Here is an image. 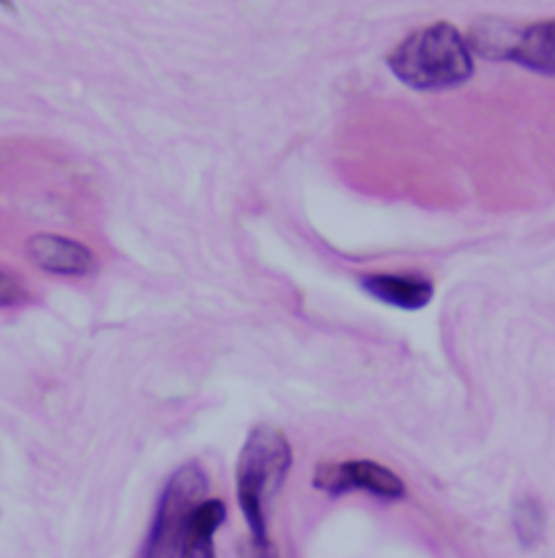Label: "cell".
I'll return each mask as SVG.
<instances>
[{"label":"cell","mask_w":555,"mask_h":558,"mask_svg":"<svg viewBox=\"0 0 555 558\" xmlns=\"http://www.w3.org/2000/svg\"><path fill=\"white\" fill-rule=\"evenodd\" d=\"M293 465V448L274 424H257L239 452L235 468L237 500L250 531V539L268 544L270 509Z\"/></svg>","instance_id":"obj_1"},{"label":"cell","mask_w":555,"mask_h":558,"mask_svg":"<svg viewBox=\"0 0 555 558\" xmlns=\"http://www.w3.org/2000/svg\"><path fill=\"white\" fill-rule=\"evenodd\" d=\"M388 68L412 89H449L471 78L473 59L469 44L447 22L419 28L391 54Z\"/></svg>","instance_id":"obj_2"},{"label":"cell","mask_w":555,"mask_h":558,"mask_svg":"<svg viewBox=\"0 0 555 558\" xmlns=\"http://www.w3.org/2000/svg\"><path fill=\"white\" fill-rule=\"evenodd\" d=\"M209 494V476L198 461L181 465L165 483L139 558H178L196 511Z\"/></svg>","instance_id":"obj_3"},{"label":"cell","mask_w":555,"mask_h":558,"mask_svg":"<svg viewBox=\"0 0 555 558\" xmlns=\"http://www.w3.org/2000/svg\"><path fill=\"white\" fill-rule=\"evenodd\" d=\"M312 485L332 496L347 492H367L384 500H399L406 494L404 481L375 461L323 463L317 468Z\"/></svg>","instance_id":"obj_4"},{"label":"cell","mask_w":555,"mask_h":558,"mask_svg":"<svg viewBox=\"0 0 555 558\" xmlns=\"http://www.w3.org/2000/svg\"><path fill=\"white\" fill-rule=\"evenodd\" d=\"M24 255L37 270L54 277H87L96 270V257L89 246L54 233L30 235L24 244Z\"/></svg>","instance_id":"obj_5"},{"label":"cell","mask_w":555,"mask_h":558,"mask_svg":"<svg viewBox=\"0 0 555 558\" xmlns=\"http://www.w3.org/2000/svg\"><path fill=\"white\" fill-rule=\"evenodd\" d=\"M499 57L541 74H555V20L521 28L513 39L504 41Z\"/></svg>","instance_id":"obj_6"},{"label":"cell","mask_w":555,"mask_h":558,"mask_svg":"<svg viewBox=\"0 0 555 558\" xmlns=\"http://www.w3.org/2000/svg\"><path fill=\"white\" fill-rule=\"evenodd\" d=\"M360 284L375 300L397 308H406V311L423 308L434 295V284L419 277L371 275L360 280Z\"/></svg>","instance_id":"obj_7"},{"label":"cell","mask_w":555,"mask_h":558,"mask_svg":"<svg viewBox=\"0 0 555 558\" xmlns=\"http://www.w3.org/2000/svg\"><path fill=\"white\" fill-rule=\"evenodd\" d=\"M226 505L222 500H205L196 511L187 539L178 558H218L215 555V533L226 522Z\"/></svg>","instance_id":"obj_8"},{"label":"cell","mask_w":555,"mask_h":558,"mask_svg":"<svg viewBox=\"0 0 555 558\" xmlns=\"http://www.w3.org/2000/svg\"><path fill=\"white\" fill-rule=\"evenodd\" d=\"M513 524H515L519 542L526 548L536 546L543 539V535H545V513H543L541 505L536 500H532V498H523L515 507Z\"/></svg>","instance_id":"obj_9"},{"label":"cell","mask_w":555,"mask_h":558,"mask_svg":"<svg viewBox=\"0 0 555 558\" xmlns=\"http://www.w3.org/2000/svg\"><path fill=\"white\" fill-rule=\"evenodd\" d=\"M28 300L26 289L22 287L20 279L11 272L0 270V308H13Z\"/></svg>","instance_id":"obj_10"},{"label":"cell","mask_w":555,"mask_h":558,"mask_svg":"<svg viewBox=\"0 0 555 558\" xmlns=\"http://www.w3.org/2000/svg\"><path fill=\"white\" fill-rule=\"evenodd\" d=\"M239 558H280V555H278L274 542L259 544V542L248 537L239 544Z\"/></svg>","instance_id":"obj_11"}]
</instances>
